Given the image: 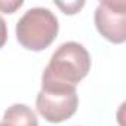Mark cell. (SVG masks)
<instances>
[{"label": "cell", "instance_id": "cell-1", "mask_svg": "<svg viewBox=\"0 0 126 126\" xmlns=\"http://www.w3.org/2000/svg\"><path fill=\"white\" fill-rule=\"evenodd\" d=\"M91 70L89 52L76 42L61 45L52 55L43 73V80L76 86Z\"/></svg>", "mask_w": 126, "mask_h": 126}, {"label": "cell", "instance_id": "cell-2", "mask_svg": "<svg viewBox=\"0 0 126 126\" xmlns=\"http://www.w3.org/2000/svg\"><path fill=\"white\" fill-rule=\"evenodd\" d=\"M58 19L46 8L27 11L16 24V39L28 50H43L58 34Z\"/></svg>", "mask_w": 126, "mask_h": 126}, {"label": "cell", "instance_id": "cell-3", "mask_svg": "<svg viewBox=\"0 0 126 126\" xmlns=\"http://www.w3.org/2000/svg\"><path fill=\"white\" fill-rule=\"evenodd\" d=\"M77 105L79 96L76 86L42 79V89L37 94L36 107L45 120L50 123H61L76 113Z\"/></svg>", "mask_w": 126, "mask_h": 126}, {"label": "cell", "instance_id": "cell-4", "mask_svg": "<svg viewBox=\"0 0 126 126\" xmlns=\"http://www.w3.org/2000/svg\"><path fill=\"white\" fill-rule=\"evenodd\" d=\"M95 25L108 42L123 43L126 40V3L101 2L95 11Z\"/></svg>", "mask_w": 126, "mask_h": 126}, {"label": "cell", "instance_id": "cell-5", "mask_svg": "<svg viewBox=\"0 0 126 126\" xmlns=\"http://www.w3.org/2000/svg\"><path fill=\"white\" fill-rule=\"evenodd\" d=\"M6 126H39L34 111L24 104H14L3 114Z\"/></svg>", "mask_w": 126, "mask_h": 126}, {"label": "cell", "instance_id": "cell-6", "mask_svg": "<svg viewBox=\"0 0 126 126\" xmlns=\"http://www.w3.org/2000/svg\"><path fill=\"white\" fill-rule=\"evenodd\" d=\"M22 6V2L19 0V2H0V11L2 12H5V14H14L18 8H21Z\"/></svg>", "mask_w": 126, "mask_h": 126}, {"label": "cell", "instance_id": "cell-7", "mask_svg": "<svg viewBox=\"0 0 126 126\" xmlns=\"http://www.w3.org/2000/svg\"><path fill=\"white\" fill-rule=\"evenodd\" d=\"M85 3L83 2H80V3H67V5H64V3H58V6L64 11V14H68V15H73V14H76V12H79V9L83 6Z\"/></svg>", "mask_w": 126, "mask_h": 126}, {"label": "cell", "instance_id": "cell-8", "mask_svg": "<svg viewBox=\"0 0 126 126\" xmlns=\"http://www.w3.org/2000/svg\"><path fill=\"white\" fill-rule=\"evenodd\" d=\"M6 40H8V27H6L5 19L0 16V49L5 46Z\"/></svg>", "mask_w": 126, "mask_h": 126}, {"label": "cell", "instance_id": "cell-9", "mask_svg": "<svg viewBox=\"0 0 126 126\" xmlns=\"http://www.w3.org/2000/svg\"><path fill=\"white\" fill-rule=\"evenodd\" d=\"M0 126H6V125H5V123H3V122H2V123H0Z\"/></svg>", "mask_w": 126, "mask_h": 126}]
</instances>
